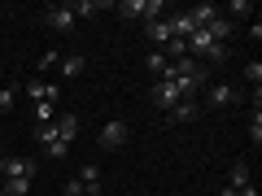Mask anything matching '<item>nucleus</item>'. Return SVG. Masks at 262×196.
Here are the masks:
<instances>
[{"label": "nucleus", "mask_w": 262, "mask_h": 196, "mask_svg": "<svg viewBox=\"0 0 262 196\" xmlns=\"http://www.w3.org/2000/svg\"><path fill=\"white\" fill-rule=\"evenodd\" d=\"M114 13L127 18V22H136V18H149V22H153L158 13H166V0H118Z\"/></svg>", "instance_id": "1"}, {"label": "nucleus", "mask_w": 262, "mask_h": 196, "mask_svg": "<svg viewBox=\"0 0 262 196\" xmlns=\"http://www.w3.org/2000/svg\"><path fill=\"white\" fill-rule=\"evenodd\" d=\"M39 22H44L48 31H57V35H70V31L79 27V18H75V9H70V5H48V9L39 13Z\"/></svg>", "instance_id": "2"}, {"label": "nucleus", "mask_w": 262, "mask_h": 196, "mask_svg": "<svg viewBox=\"0 0 262 196\" xmlns=\"http://www.w3.org/2000/svg\"><path fill=\"white\" fill-rule=\"evenodd\" d=\"M35 170H39L35 157H22V153L0 157V175H5V179H35Z\"/></svg>", "instance_id": "3"}, {"label": "nucleus", "mask_w": 262, "mask_h": 196, "mask_svg": "<svg viewBox=\"0 0 262 196\" xmlns=\"http://www.w3.org/2000/svg\"><path fill=\"white\" fill-rule=\"evenodd\" d=\"M149 96H153V105H158V109H166V113L175 109L179 101H184V96H179V87H175V79H158Z\"/></svg>", "instance_id": "4"}, {"label": "nucleus", "mask_w": 262, "mask_h": 196, "mask_svg": "<svg viewBox=\"0 0 262 196\" xmlns=\"http://www.w3.org/2000/svg\"><path fill=\"white\" fill-rule=\"evenodd\" d=\"M144 39H149V44L162 53V48L175 39V27H170V18H153V22H144Z\"/></svg>", "instance_id": "5"}, {"label": "nucleus", "mask_w": 262, "mask_h": 196, "mask_svg": "<svg viewBox=\"0 0 262 196\" xmlns=\"http://www.w3.org/2000/svg\"><path fill=\"white\" fill-rule=\"evenodd\" d=\"M127 135H131L127 122H122V118H110V122L101 127V135H96V140H101V149H122V144H127Z\"/></svg>", "instance_id": "6"}, {"label": "nucleus", "mask_w": 262, "mask_h": 196, "mask_svg": "<svg viewBox=\"0 0 262 196\" xmlns=\"http://www.w3.org/2000/svg\"><path fill=\"white\" fill-rule=\"evenodd\" d=\"M79 183H83V196H105L101 166H96V161H83V166H79Z\"/></svg>", "instance_id": "7"}, {"label": "nucleus", "mask_w": 262, "mask_h": 196, "mask_svg": "<svg viewBox=\"0 0 262 196\" xmlns=\"http://www.w3.org/2000/svg\"><path fill=\"white\" fill-rule=\"evenodd\" d=\"M27 96H31L35 105H57V101H61V87H57V83H44V79H35V83H27Z\"/></svg>", "instance_id": "8"}, {"label": "nucleus", "mask_w": 262, "mask_h": 196, "mask_svg": "<svg viewBox=\"0 0 262 196\" xmlns=\"http://www.w3.org/2000/svg\"><path fill=\"white\" fill-rule=\"evenodd\" d=\"M206 101L214 105V109H227V105H236V101H241V92H236L232 83H210V92H206Z\"/></svg>", "instance_id": "9"}, {"label": "nucleus", "mask_w": 262, "mask_h": 196, "mask_svg": "<svg viewBox=\"0 0 262 196\" xmlns=\"http://www.w3.org/2000/svg\"><path fill=\"white\" fill-rule=\"evenodd\" d=\"M53 131H57V140H61V144H75L79 118H75V113H57V118H53Z\"/></svg>", "instance_id": "10"}, {"label": "nucleus", "mask_w": 262, "mask_h": 196, "mask_svg": "<svg viewBox=\"0 0 262 196\" xmlns=\"http://www.w3.org/2000/svg\"><path fill=\"white\" fill-rule=\"evenodd\" d=\"M57 70H61V79H79V75L88 70V61H83V53H61Z\"/></svg>", "instance_id": "11"}, {"label": "nucleus", "mask_w": 262, "mask_h": 196, "mask_svg": "<svg viewBox=\"0 0 262 196\" xmlns=\"http://www.w3.org/2000/svg\"><path fill=\"white\" fill-rule=\"evenodd\" d=\"M188 18H192V27H206V22L219 18V5H210V0H201V5H192V9H184Z\"/></svg>", "instance_id": "12"}, {"label": "nucleus", "mask_w": 262, "mask_h": 196, "mask_svg": "<svg viewBox=\"0 0 262 196\" xmlns=\"http://www.w3.org/2000/svg\"><path fill=\"white\" fill-rule=\"evenodd\" d=\"M253 183V175H249V161H232V170H227V187H249Z\"/></svg>", "instance_id": "13"}, {"label": "nucleus", "mask_w": 262, "mask_h": 196, "mask_svg": "<svg viewBox=\"0 0 262 196\" xmlns=\"http://www.w3.org/2000/svg\"><path fill=\"white\" fill-rule=\"evenodd\" d=\"M232 31H236V27H232L227 18H223V13H219L214 22H206V35L214 39V44H227V35H232Z\"/></svg>", "instance_id": "14"}, {"label": "nucleus", "mask_w": 262, "mask_h": 196, "mask_svg": "<svg viewBox=\"0 0 262 196\" xmlns=\"http://www.w3.org/2000/svg\"><path fill=\"white\" fill-rule=\"evenodd\" d=\"M219 13H223V18L236 27V18H249V13H253V5H249V0H232V5H219Z\"/></svg>", "instance_id": "15"}, {"label": "nucleus", "mask_w": 262, "mask_h": 196, "mask_svg": "<svg viewBox=\"0 0 262 196\" xmlns=\"http://www.w3.org/2000/svg\"><path fill=\"white\" fill-rule=\"evenodd\" d=\"M196 113H201V109H196V101H179L175 109H170V122H192Z\"/></svg>", "instance_id": "16"}, {"label": "nucleus", "mask_w": 262, "mask_h": 196, "mask_svg": "<svg viewBox=\"0 0 262 196\" xmlns=\"http://www.w3.org/2000/svg\"><path fill=\"white\" fill-rule=\"evenodd\" d=\"M0 192H5V196H27V192H31V179H5Z\"/></svg>", "instance_id": "17"}, {"label": "nucleus", "mask_w": 262, "mask_h": 196, "mask_svg": "<svg viewBox=\"0 0 262 196\" xmlns=\"http://www.w3.org/2000/svg\"><path fill=\"white\" fill-rule=\"evenodd\" d=\"M249 140H253V149H262V109L253 105V118H249Z\"/></svg>", "instance_id": "18"}, {"label": "nucleus", "mask_w": 262, "mask_h": 196, "mask_svg": "<svg viewBox=\"0 0 262 196\" xmlns=\"http://www.w3.org/2000/svg\"><path fill=\"white\" fill-rule=\"evenodd\" d=\"M70 9H75V18H92V13L101 9V0H75Z\"/></svg>", "instance_id": "19"}, {"label": "nucleus", "mask_w": 262, "mask_h": 196, "mask_svg": "<svg viewBox=\"0 0 262 196\" xmlns=\"http://www.w3.org/2000/svg\"><path fill=\"white\" fill-rule=\"evenodd\" d=\"M144 70H149V75L158 79L162 70H166V57H162V53H149V57H144Z\"/></svg>", "instance_id": "20"}, {"label": "nucleus", "mask_w": 262, "mask_h": 196, "mask_svg": "<svg viewBox=\"0 0 262 196\" xmlns=\"http://www.w3.org/2000/svg\"><path fill=\"white\" fill-rule=\"evenodd\" d=\"M245 79H249V83H253V92H258V83H262V61H258V57H253V61L245 65Z\"/></svg>", "instance_id": "21"}, {"label": "nucleus", "mask_w": 262, "mask_h": 196, "mask_svg": "<svg viewBox=\"0 0 262 196\" xmlns=\"http://www.w3.org/2000/svg\"><path fill=\"white\" fill-rule=\"evenodd\" d=\"M44 153L53 161H61V157H70V144H61V140H53V144H44Z\"/></svg>", "instance_id": "22"}, {"label": "nucleus", "mask_w": 262, "mask_h": 196, "mask_svg": "<svg viewBox=\"0 0 262 196\" xmlns=\"http://www.w3.org/2000/svg\"><path fill=\"white\" fill-rule=\"evenodd\" d=\"M53 118H57V105H35V127H44Z\"/></svg>", "instance_id": "23"}, {"label": "nucleus", "mask_w": 262, "mask_h": 196, "mask_svg": "<svg viewBox=\"0 0 262 196\" xmlns=\"http://www.w3.org/2000/svg\"><path fill=\"white\" fill-rule=\"evenodd\" d=\"M13 101H18V92H13V87H0V113H9Z\"/></svg>", "instance_id": "24"}, {"label": "nucleus", "mask_w": 262, "mask_h": 196, "mask_svg": "<svg viewBox=\"0 0 262 196\" xmlns=\"http://www.w3.org/2000/svg\"><path fill=\"white\" fill-rule=\"evenodd\" d=\"M57 61H61V53H57V48H48V53L44 57H39V70H53V65Z\"/></svg>", "instance_id": "25"}, {"label": "nucleus", "mask_w": 262, "mask_h": 196, "mask_svg": "<svg viewBox=\"0 0 262 196\" xmlns=\"http://www.w3.org/2000/svg\"><path fill=\"white\" fill-rule=\"evenodd\" d=\"M61 196H83V183H79V179H70V183L61 187Z\"/></svg>", "instance_id": "26"}, {"label": "nucleus", "mask_w": 262, "mask_h": 196, "mask_svg": "<svg viewBox=\"0 0 262 196\" xmlns=\"http://www.w3.org/2000/svg\"><path fill=\"white\" fill-rule=\"evenodd\" d=\"M236 196H258V187L249 183V187H241V192H236Z\"/></svg>", "instance_id": "27"}, {"label": "nucleus", "mask_w": 262, "mask_h": 196, "mask_svg": "<svg viewBox=\"0 0 262 196\" xmlns=\"http://www.w3.org/2000/svg\"><path fill=\"white\" fill-rule=\"evenodd\" d=\"M219 196H236V187H219Z\"/></svg>", "instance_id": "28"}, {"label": "nucleus", "mask_w": 262, "mask_h": 196, "mask_svg": "<svg viewBox=\"0 0 262 196\" xmlns=\"http://www.w3.org/2000/svg\"><path fill=\"white\" fill-rule=\"evenodd\" d=\"M0 196H5V192H0Z\"/></svg>", "instance_id": "29"}, {"label": "nucleus", "mask_w": 262, "mask_h": 196, "mask_svg": "<svg viewBox=\"0 0 262 196\" xmlns=\"http://www.w3.org/2000/svg\"><path fill=\"white\" fill-rule=\"evenodd\" d=\"M105 196H110V192H105Z\"/></svg>", "instance_id": "30"}]
</instances>
